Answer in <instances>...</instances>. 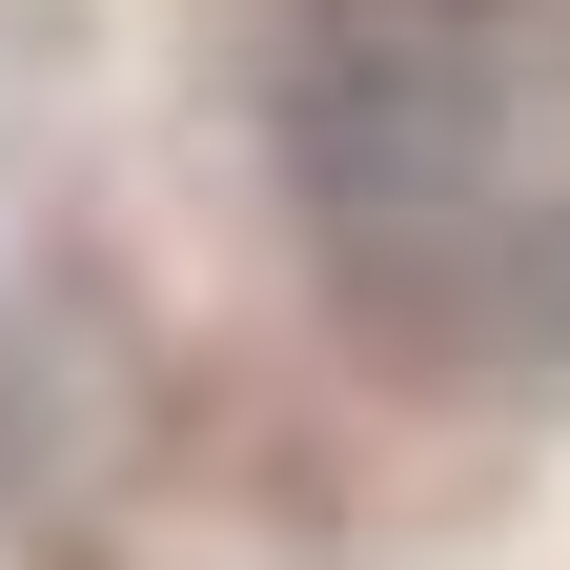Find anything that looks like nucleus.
<instances>
[{"mask_svg": "<svg viewBox=\"0 0 570 570\" xmlns=\"http://www.w3.org/2000/svg\"><path fill=\"white\" fill-rule=\"evenodd\" d=\"M285 204L407 367L570 346V0H285Z\"/></svg>", "mask_w": 570, "mask_h": 570, "instance_id": "obj_1", "label": "nucleus"}]
</instances>
